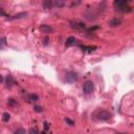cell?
Listing matches in <instances>:
<instances>
[{"instance_id":"ac0fdd59","label":"cell","mask_w":134,"mask_h":134,"mask_svg":"<svg viewBox=\"0 0 134 134\" xmlns=\"http://www.w3.org/2000/svg\"><path fill=\"white\" fill-rule=\"evenodd\" d=\"M34 111H35V112H38V113H40V112H42V111H43V109H42V107L35 105V106H34Z\"/></svg>"},{"instance_id":"9a60e30c","label":"cell","mask_w":134,"mask_h":134,"mask_svg":"<svg viewBox=\"0 0 134 134\" xmlns=\"http://www.w3.org/2000/svg\"><path fill=\"white\" fill-rule=\"evenodd\" d=\"M10 119H11V114L8 113V112H4L2 114V120H3L4 123H7Z\"/></svg>"},{"instance_id":"8992f818","label":"cell","mask_w":134,"mask_h":134,"mask_svg":"<svg viewBox=\"0 0 134 134\" xmlns=\"http://www.w3.org/2000/svg\"><path fill=\"white\" fill-rule=\"evenodd\" d=\"M26 16H27V13H19V14H16L14 16H11L6 18L7 21H13V20H17V19H22V18H25Z\"/></svg>"},{"instance_id":"44dd1931","label":"cell","mask_w":134,"mask_h":134,"mask_svg":"<svg viewBox=\"0 0 134 134\" xmlns=\"http://www.w3.org/2000/svg\"><path fill=\"white\" fill-rule=\"evenodd\" d=\"M48 42H49V37L46 36V37H44V39H43V45L44 46H47L48 45Z\"/></svg>"},{"instance_id":"cb8c5ba5","label":"cell","mask_w":134,"mask_h":134,"mask_svg":"<svg viewBox=\"0 0 134 134\" xmlns=\"http://www.w3.org/2000/svg\"><path fill=\"white\" fill-rule=\"evenodd\" d=\"M99 28H100V26H93V27H90L88 29V32H94V30L99 29Z\"/></svg>"},{"instance_id":"5b68a950","label":"cell","mask_w":134,"mask_h":134,"mask_svg":"<svg viewBox=\"0 0 134 134\" xmlns=\"http://www.w3.org/2000/svg\"><path fill=\"white\" fill-rule=\"evenodd\" d=\"M93 89H94V85L91 81H86L83 85V92L85 94H90L92 93Z\"/></svg>"},{"instance_id":"d6986e66","label":"cell","mask_w":134,"mask_h":134,"mask_svg":"<svg viewBox=\"0 0 134 134\" xmlns=\"http://www.w3.org/2000/svg\"><path fill=\"white\" fill-rule=\"evenodd\" d=\"M14 134H26V132H25V130L23 128H19V129H17V130L15 131Z\"/></svg>"},{"instance_id":"ffe728a7","label":"cell","mask_w":134,"mask_h":134,"mask_svg":"<svg viewBox=\"0 0 134 134\" xmlns=\"http://www.w3.org/2000/svg\"><path fill=\"white\" fill-rule=\"evenodd\" d=\"M64 120H65V122H66L67 124L69 125V126H73V125H74V122H73V120H71L69 117H65V118H64Z\"/></svg>"},{"instance_id":"ba28073f","label":"cell","mask_w":134,"mask_h":134,"mask_svg":"<svg viewBox=\"0 0 134 134\" xmlns=\"http://www.w3.org/2000/svg\"><path fill=\"white\" fill-rule=\"evenodd\" d=\"M14 84H15V81H14V78H13V75L11 74H8L6 79H5V86L7 88H12L13 86H14Z\"/></svg>"},{"instance_id":"30bf717a","label":"cell","mask_w":134,"mask_h":134,"mask_svg":"<svg viewBox=\"0 0 134 134\" xmlns=\"http://www.w3.org/2000/svg\"><path fill=\"white\" fill-rule=\"evenodd\" d=\"M75 43H77V39H75L74 37H72V36H70V37L67 38L65 45H66L67 47H69V46H72V45H74Z\"/></svg>"},{"instance_id":"603a6c76","label":"cell","mask_w":134,"mask_h":134,"mask_svg":"<svg viewBox=\"0 0 134 134\" xmlns=\"http://www.w3.org/2000/svg\"><path fill=\"white\" fill-rule=\"evenodd\" d=\"M29 134H39V133L37 132V130H36V129L30 128V129H29Z\"/></svg>"},{"instance_id":"4fadbf2b","label":"cell","mask_w":134,"mask_h":134,"mask_svg":"<svg viewBox=\"0 0 134 134\" xmlns=\"http://www.w3.org/2000/svg\"><path fill=\"white\" fill-rule=\"evenodd\" d=\"M64 5H65V2L63 0H56L53 2V6H56V7H63Z\"/></svg>"},{"instance_id":"d4e9b609","label":"cell","mask_w":134,"mask_h":134,"mask_svg":"<svg viewBox=\"0 0 134 134\" xmlns=\"http://www.w3.org/2000/svg\"><path fill=\"white\" fill-rule=\"evenodd\" d=\"M48 129H49V127H48V123L47 122H44V130L48 131Z\"/></svg>"},{"instance_id":"52a82bcc","label":"cell","mask_w":134,"mask_h":134,"mask_svg":"<svg viewBox=\"0 0 134 134\" xmlns=\"http://www.w3.org/2000/svg\"><path fill=\"white\" fill-rule=\"evenodd\" d=\"M123 20L120 19V18H113V19H111L109 21V26L110 27H116V26H119L122 24Z\"/></svg>"},{"instance_id":"484cf974","label":"cell","mask_w":134,"mask_h":134,"mask_svg":"<svg viewBox=\"0 0 134 134\" xmlns=\"http://www.w3.org/2000/svg\"><path fill=\"white\" fill-rule=\"evenodd\" d=\"M80 3H81V2H80V1H78V2H72V3H71V7H72V6H77V5H79V4Z\"/></svg>"},{"instance_id":"3957f363","label":"cell","mask_w":134,"mask_h":134,"mask_svg":"<svg viewBox=\"0 0 134 134\" xmlns=\"http://www.w3.org/2000/svg\"><path fill=\"white\" fill-rule=\"evenodd\" d=\"M69 25H70V27L74 30H85L86 29V25L81 21H70Z\"/></svg>"},{"instance_id":"6da1fadb","label":"cell","mask_w":134,"mask_h":134,"mask_svg":"<svg viewBox=\"0 0 134 134\" xmlns=\"http://www.w3.org/2000/svg\"><path fill=\"white\" fill-rule=\"evenodd\" d=\"M128 3H129L128 0H115L113 2V6L115 7V10L122 13H130L132 8L128 6Z\"/></svg>"},{"instance_id":"7a4b0ae2","label":"cell","mask_w":134,"mask_h":134,"mask_svg":"<svg viewBox=\"0 0 134 134\" xmlns=\"http://www.w3.org/2000/svg\"><path fill=\"white\" fill-rule=\"evenodd\" d=\"M111 116H112L111 113L108 112V111H106V110H101L96 114V117L100 120H102V122H108V120L111 118Z\"/></svg>"},{"instance_id":"4316f807","label":"cell","mask_w":134,"mask_h":134,"mask_svg":"<svg viewBox=\"0 0 134 134\" xmlns=\"http://www.w3.org/2000/svg\"><path fill=\"white\" fill-rule=\"evenodd\" d=\"M3 82V77H2V74L0 73V84H1Z\"/></svg>"},{"instance_id":"2e32d148","label":"cell","mask_w":134,"mask_h":134,"mask_svg":"<svg viewBox=\"0 0 134 134\" xmlns=\"http://www.w3.org/2000/svg\"><path fill=\"white\" fill-rule=\"evenodd\" d=\"M28 100L30 101V102H37L38 100H39V96L37 95V94H35V93H32V94H28Z\"/></svg>"},{"instance_id":"7c38bea8","label":"cell","mask_w":134,"mask_h":134,"mask_svg":"<svg viewBox=\"0 0 134 134\" xmlns=\"http://www.w3.org/2000/svg\"><path fill=\"white\" fill-rule=\"evenodd\" d=\"M81 48L83 49V51H87V52H92L93 50L95 49V46H83L81 45Z\"/></svg>"},{"instance_id":"7402d4cb","label":"cell","mask_w":134,"mask_h":134,"mask_svg":"<svg viewBox=\"0 0 134 134\" xmlns=\"http://www.w3.org/2000/svg\"><path fill=\"white\" fill-rule=\"evenodd\" d=\"M7 15H6V13L4 12V10L3 8H0V17H6Z\"/></svg>"},{"instance_id":"277c9868","label":"cell","mask_w":134,"mask_h":134,"mask_svg":"<svg viewBox=\"0 0 134 134\" xmlns=\"http://www.w3.org/2000/svg\"><path fill=\"white\" fill-rule=\"evenodd\" d=\"M66 82L69 83V84H72V83H75L78 81V73L74 72V71H68L66 73Z\"/></svg>"},{"instance_id":"5bb4252c","label":"cell","mask_w":134,"mask_h":134,"mask_svg":"<svg viewBox=\"0 0 134 134\" xmlns=\"http://www.w3.org/2000/svg\"><path fill=\"white\" fill-rule=\"evenodd\" d=\"M6 45H7L6 39H5V37H2L1 39H0V49H3V48H5Z\"/></svg>"},{"instance_id":"9c48e42d","label":"cell","mask_w":134,"mask_h":134,"mask_svg":"<svg viewBox=\"0 0 134 134\" xmlns=\"http://www.w3.org/2000/svg\"><path fill=\"white\" fill-rule=\"evenodd\" d=\"M40 30L42 33H45V34H48V33H51L52 32V28L50 25H47V24H42L40 26Z\"/></svg>"},{"instance_id":"e0dca14e","label":"cell","mask_w":134,"mask_h":134,"mask_svg":"<svg viewBox=\"0 0 134 134\" xmlns=\"http://www.w3.org/2000/svg\"><path fill=\"white\" fill-rule=\"evenodd\" d=\"M7 104H8V106L14 107V106L17 105V101H15L14 99H8V100H7Z\"/></svg>"},{"instance_id":"8fae6325","label":"cell","mask_w":134,"mask_h":134,"mask_svg":"<svg viewBox=\"0 0 134 134\" xmlns=\"http://www.w3.org/2000/svg\"><path fill=\"white\" fill-rule=\"evenodd\" d=\"M42 6H43V8H45V10H48V8H51L53 6V2L51 0H45V1H43Z\"/></svg>"}]
</instances>
